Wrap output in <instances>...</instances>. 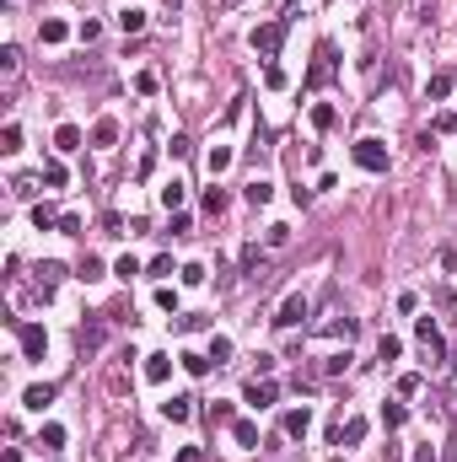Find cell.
Here are the masks:
<instances>
[{"instance_id":"obj_1","label":"cell","mask_w":457,"mask_h":462,"mask_svg":"<svg viewBox=\"0 0 457 462\" xmlns=\"http://www.w3.org/2000/svg\"><path fill=\"white\" fill-rule=\"evenodd\" d=\"M285 27H291V22L280 17V22H264V27H253V49H258V54H264V60H274V54H280V43H285Z\"/></svg>"},{"instance_id":"obj_2","label":"cell","mask_w":457,"mask_h":462,"mask_svg":"<svg viewBox=\"0 0 457 462\" xmlns=\"http://www.w3.org/2000/svg\"><path fill=\"white\" fill-rule=\"evenodd\" d=\"M355 167H366V172H388V145H382V140H355Z\"/></svg>"},{"instance_id":"obj_3","label":"cell","mask_w":457,"mask_h":462,"mask_svg":"<svg viewBox=\"0 0 457 462\" xmlns=\"http://www.w3.org/2000/svg\"><path fill=\"white\" fill-rule=\"evenodd\" d=\"M60 280H65L60 263H38V269H33V290H38V302H49V296L60 290Z\"/></svg>"},{"instance_id":"obj_4","label":"cell","mask_w":457,"mask_h":462,"mask_svg":"<svg viewBox=\"0 0 457 462\" xmlns=\"http://www.w3.org/2000/svg\"><path fill=\"white\" fill-rule=\"evenodd\" d=\"M307 312H312V302L301 296V290H296V296H285V306L274 312V328H296V322L307 317Z\"/></svg>"},{"instance_id":"obj_5","label":"cell","mask_w":457,"mask_h":462,"mask_svg":"<svg viewBox=\"0 0 457 462\" xmlns=\"http://www.w3.org/2000/svg\"><path fill=\"white\" fill-rule=\"evenodd\" d=\"M415 333H419V344L436 355V361H447V339H441V328H436V317H419L415 322Z\"/></svg>"},{"instance_id":"obj_6","label":"cell","mask_w":457,"mask_h":462,"mask_svg":"<svg viewBox=\"0 0 457 462\" xmlns=\"http://www.w3.org/2000/svg\"><path fill=\"white\" fill-rule=\"evenodd\" d=\"M274 393H280V387H274L269 377H264V382L253 377V382L242 387V403H248V409H269V403H274Z\"/></svg>"},{"instance_id":"obj_7","label":"cell","mask_w":457,"mask_h":462,"mask_svg":"<svg viewBox=\"0 0 457 462\" xmlns=\"http://www.w3.org/2000/svg\"><path fill=\"white\" fill-rule=\"evenodd\" d=\"M333 76V43H317V65L307 70V86H323Z\"/></svg>"},{"instance_id":"obj_8","label":"cell","mask_w":457,"mask_h":462,"mask_svg":"<svg viewBox=\"0 0 457 462\" xmlns=\"http://www.w3.org/2000/svg\"><path fill=\"white\" fill-rule=\"evenodd\" d=\"M103 339H108V322H103V317L81 322V349H86V355H97V349H103Z\"/></svg>"},{"instance_id":"obj_9","label":"cell","mask_w":457,"mask_h":462,"mask_svg":"<svg viewBox=\"0 0 457 462\" xmlns=\"http://www.w3.org/2000/svg\"><path fill=\"white\" fill-rule=\"evenodd\" d=\"M43 328H33V322H22V355H27V361H43Z\"/></svg>"},{"instance_id":"obj_10","label":"cell","mask_w":457,"mask_h":462,"mask_svg":"<svg viewBox=\"0 0 457 462\" xmlns=\"http://www.w3.org/2000/svg\"><path fill=\"white\" fill-rule=\"evenodd\" d=\"M242 199H248V204H253V210H264V204H269V199H274V183H264V178H253V183H248V188H242Z\"/></svg>"},{"instance_id":"obj_11","label":"cell","mask_w":457,"mask_h":462,"mask_svg":"<svg viewBox=\"0 0 457 462\" xmlns=\"http://www.w3.org/2000/svg\"><path fill=\"white\" fill-rule=\"evenodd\" d=\"M81 124H60V129H54V145H60V151H81Z\"/></svg>"},{"instance_id":"obj_12","label":"cell","mask_w":457,"mask_h":462,"mask_svg":"<svg viewBox=\"0 0 457 462\" xmlns=\"http://www.w3.org/2000/svg\"><path fill=\"white\" fill-rule=\"evenodd\" d=\"M162 414H167L172 424H183L188 414H194V398H183V393H178V398H167V403H162Z\"/></svg>"},{"instance_id":"obj_13","label":"cell","mask_w":457,"mask_h":462,"mask_svg":"<svg viewBox=\"0 0 457 462\" xmlns=\"http://www.w3.org/2000/svg\"><path fill=\"white\" fill-rule=\"evenodd\" d=\"M307 430H312V414H307V409H291V414H285V436H291V441H301Z\"/></svg>"},{"instance_id":"obj_14","label":"cell","mask_w":457,"mask_h":462,"mask_svg":"<svg viewBox=\"0 0 457 462\" xmlns=\"http://www.w3.org/2000/svg\"><path fill=\"white\" fill-rule=\"evenodd\" d=\"M167 377H172V361H167V355H146V382L162 387Z\"/></svg>"},{"instance_id":"obj_15","label":"cell","mask_w":457,"mask_h":462,"mask_svg":"<svg viewBox=\"0 0 457 462\" xmlns=\"http://www.w3.org/2000/svg\"><path fill=\"white\" fill-rule=\"evenodd\" d=\"M119 27H124L129 38H135V33H146V11H140V6H124V11H119Z\"/></svg>"},{"instance_id":"obj_16","label":"cell","mask_w":457,"mask_h":462,"mask_svg":"<svg viewBox=\"0 0 457 462\" xmlns=\"http://www.w3.org/2000/svg\"><path fill=\"white\" fill-rule=\"evenodd\" d=\"M38 38H43V43H65V38H70V27H65L60 17H43V27H38Z\"/></svg>"},{"instance_id":"obj_17","label":"cell","mask_w":457,"mask_h":462,"mask_svg":"<svg viewBox=\"0 0 457 462\" xmlns=\"http://www.w3.org/2000/svg\"><path fill=\"white\" fill-rule=\"evenodd\" d=\"M333 441H344V446L366 441V420H350V424H339V430H333Z\"/></svg>"},{"instance_id":"obj_18","label":"cell","mask_w":457,"mask_h":462,"mask_svg":"<svg viewBox=\"0 0 457 462\" xmlns=\"http://www.w3.org/2000/svg\"><path fill=\"white\" fill-rule=\"evenodd\" d=\"M323 333H329V339H344V344H350L355 333H360V322H355V317H339V322H329Z\"/></svg>"},{"instance_id":"obj_19","label":"cell","mask_w":457,"mask_h":462,"mask_svg":"<svg viewBox=\"0 0 457 462\" xmlns=\"http://www.w3.org/2000/svg\"><path fill=\"white\" fill-rule=\"evenodd\" d=\"M22 403H27V409H43V403H54V387H49V382L27 387V393H22Z\"/></svg>"},{"instance_id":"obj_20","label":"cell","mask_w":457,"mask_h":462,"mask_svg":"<svg viewBox=\"0 0 457 462\" xmlns=\"http://www.w3.org/2000/svg\"><path fill=\"white\" fill-rule=\"evenodd\" d=\"M231 436H237V446H258V424L253 420H231Z\"/></svg>"},{"instance_id":"obj_21","label":"cell","mask_w":457,"mask_h":462,"mask_svg":"<svg viewBox=\"0 0 457 462\" xmlns=\"http://www.w3.org/2000/svg\"><path fill=\"white\" fill-rule=\"evenodd\" d=\"M0 70H6V81L22 70V49H17V43H6V49H0Z\"/></svg>"},{"instance_id":"obj_22","label":"cell","mask_w":457,"mask_h":462,"mask_svg":"<svg viewBox=\"0 0 457 462\" xmlns=\"http://www.w3.org/2000/svg\"><path fill=\"white\" fill-rule=\"evenodd\" d=\"M92 140H97V145H113V140H119V124H113V119H97V124H92Z\"/></svg>"},{"instance_id":"obj_23","label":"cell","mask_w":457,"mask_h":462,"mask_svg":"<svg viewBox=\"0 0 457 462\" xmlns=\"http://www.w3.org/2000/svg\"><path fill=\"white\" fill-rule=\"evenodd\" d=\"M0 151H6V156L22 151V124H6V129H0Z\"/></svg>"},{"instance_id":"obj_24","label":"cell","mask_w":457,"mask_h":462,"mask_svg":"<svg viewBox=\"0 0 457 462\" xmlns=\"http://www.w3.org/2000/svg\"><path fill=\"white\" fill-rule=\"evenodd\" d=\"M404 420H409V409H404V403H382V424H388V430H398Z\"/></svg>"},{"instance_id":"obj_25","label":"cell","mask_w":457,"mask_h":462,"mask_svg":"<svg viewBox=\"0 0 457 462\" xmlns=\"http://www.w3.org/2000/svg\"><path fill=\"white\" fill-rule=\"evenodd\" d=\"M205 167H210V178H215V172H226V167H231V151H226V145H215V151L205 156Z\"/></svg>"},{"instance_id":"obj_26","label":"cell","mask_w":457,"mask_h":462,"mask_svg":"<svg viewBox=\"0 0 457 462\" xmlns=\"http://www.w3.org/2000/svg\"><path fill=\"white\" fill-rule=\"evenodd\" d=\"M38 446H49V452L65 446V424H43V430H38Z\"/></svg>"},{"instance_id":"obj_27","label":"cell","mask_w":457,"mask_h":462,"mask_svg":"<svg viewBox=\"0 0 457 462\" xmlns=\"http://www.w3.org/2000/svg\"><path fill=\"white\" fill-rule=\"evenodd\" d=\"M376 355H382V361H398V355H404V344H398L393 333H382V339H376Z\"/></svg>"},{"instance_id":"obj_28","label":"cell","mask_w":457,"mask_h":462,"mask_svg":"<svg viewBox=\"0 0 457 462\" xmlns=\"http://www.w3.org/2000/svg\"><path fill=\"white\" fill-rule=\"evenodd\" d=\"M317 371H323V377H339V371H350V349H344V355H329V361L317 365Z\"/></svg>"},{"instance_id":"obj_29","label":"cell","mask_w":457,"mask_h":462,"mask_svg":"<svg viewBox=\"0 0 457 462\" xmlns=\"http://www.w3.org/2000/svg\"><path fill=\"white\" fill-rule=\"evenodd\" d=\"M210 361L226 365V361H231V339H221V333H215V339H210Z\"/></svg>"},{"instance_id":"obj_30","label":"cell","mask_w":457,"mask_h":462,"mask_svg":"<svg viewBox=\"0 0 457 462\" xmlns=\"http://www.w3.org/2000/svg\"><path fill=\"white\" fill-rule=\"evenodd\" d=\"M441 97H452V76H447V70L431 76V102H441Z\"/></svg>"},{"instance_id":"obj_31","label":"cell","mask_w":457,"mask_h":462,"mask_svg":"<svg viewBox=\"0 0 457 462\" xmlns=\"http://www.w3.org/2000/svg\"><path fill=\"white\" fill-rule=\"evenodd\" d=\"M333 119H339V113H333L329 102H317V108H312V124H317V129H333Z\"/></svg>"},{"instance_id":"obj_32","label":"cell","mask_w":457,"mask_h":462,"mask_svg":"<svg viewBox=\"0 0 457 462\" xmlns=\"http://www.w3.org/2000/svg\"><path fill=\"white\" fill-rule=\"evenodd\" d=\"M65 178H70V172H65L60 161H49V167H43V183H49V188H65Z\"/></svg>"},{"instance_id":"obj_33","label":"cell","mask_w":457,"mask_h":462,"mask_svg":"<svg viewBox=\"0 0 457 462\" xmlns=\"http://www.w3.org/2000/svg\"><path fill=\"white\" fill-rule=\"evenodd\" d=\"M162 204H167V210H178V204H183V183H178V178L162 188Z\"/></svg>"},{"instance_id":"obj_34","label":"cell","mask_w":457,"mask_h":462,"mask_svg":"<svg viewBox=\"0 0 457 462\" xmlns=\"http://www.w3.org/2000/svg\"><path fill=\"white\" fill-rule=\"evenodd\" d=\"M183 371H188V377H205V371H210V355H183Z\"/></svg>"},{"instance_id":"obj_35","label":"cell","mask_w":457,"mask_h":462,"mask_svg":"<svg viewBox=\"0 0 457 462\" xmlns=\"http://www.w3.org/2000/svg\"><path fill=\"white\" fill-rule=\"evenodd\" d=\"M205 210H210V215H221V210H226V194H221V188H205Z\"/></svg>"},{"instance_id":"obj_36","label":"cell","mask_w":457,"mask_h":462,"mask_svg":"<svg viewBox=\"0 0 457 462\" xmlns=\"http://www.w3.org/2000/svg\"><path fill=\"white\" fill-rule=\"evenodd\" d=\"M264 242H269V247H285V242H291V226H269V231H264Z\"/></svg>"},{"instance_id":"obj_37","label":"cell","mask_w":457,"mask_h":462,"mask_svg":"<svg viewBox=\"0 0 457 462\" xmlns=\"http://www.w3.org/2000/svg\"><path fill=\"white\" fill-rule=\"evenodd\" d=\"M113 274H119V280H135V274H140V263H135V258H119V263H113Z\"/></svg>"},{"instance_id":"obj_38","label":"cell","mask_w":457,"mask_h":462,"mask_svg":"<svg viewBox=\"0 0 457 462\" xmlns=\"http://www.w3.org/2000/svg\"><path fill=\"white\" fill-rule=\"evenodd\" d=\"M264 86H269V92H280V86H285V70H280V65H269V70H264Z\"/></svg>"},{"instance_id":"obj_39","label":"cell","mask_w":457,"mask_h":462,"mask_svg":"<svg viewBox=\"0 0 457 462\" xmlns=\"http://www.w3.org/2000/svg\"><path fill=\"white\" fill-rule=\"evenodd\" d=\"M135 92H140V97H151V92H156V76H151V70H140V76H135Z\"/></svg>"},{"instance_id":"obj_40","label":"cell","mask_w":457,"mask_h":462,"mask_svg":"<svg viewBox=\"0 0 457 462\" xmlns=\"http://www.w3.org/2000/svg\"><path fill=\"white\" fill-rule=\"evenodd\" d=\"M33 226H38V231H49V226H54V210H49V204H38V210H33Z\"/></svg>"},{"instance_id":"obj_41","label":"cell","mask_w":457,"mask_h":462,"mask_svg":"<svg viewBox=\"0 0 457 462\" xmlns=\"http://www.w3.org/2000/svg\"><path fill=\"white\" fill-rule=\"evenodd\" d=\"M156 306H162V312H178V290H167V285H162V290H156Z\"/></svg>"},{"instance_id":"obj_42","label":"cell","mask_w":457,"mask_h":462,"mask_svg":"<svg viewBox=\"0 0 457 462\" xmlns=\"http://www.w3.org/2000/svg\"><path fill=\"white\" fill-rule=\"evenodd\" d=\"M60 231L65 237H81V215H60Z\"/></svg>"},{"instance_id":"obj_43","label":"cell","mask_w":457,"mask_h":462,"mask_svg":"<svg viewBox=\"0 0 457 462\" xmlns=\"http://www.w3.org/2000/svg\"><path fill=\"white\" fill-rule=\"evenodd\" d=\"M178 274H183V285H199V280H205V269H199V263H183Z\"/></svg>"},{"instance_id":"obj_44","label":"cell","mask_w":457,"mask_h":462,"mask_svg":"<svg viewBox=\"0 0 457 462\" xmlns=\"http://www.w3.org/2000/svg\"><path fill=\"white\" fill-rule=\"evenodd\" d=\"M457 129V113H436V135H452Z\"/></svg>"},{"instance_id":"obj_45","label":"cell","mask_w":457,"mask_h":462,"mask_svg":"<svg viewBox=\"0 0 457 462\" xmlns=\"http://www.w3.org/2000/svg\"><path fill=\"white\" fill-rule=\"evenodd\" d=\"M409 462H436V446H431V441H425V446H415V457H409Z\"/></svg>"},{"instance_id":"obj_46","label":"cell","mask_w":457,"mask_h":462,"mask_svg":"<svg viewBox=\"0 0 457 462\" xmlns=\"http://www.w3.org/2000/svg\"><path fill=\"white\" fill-rule=\"evenodd\" d=\"M172 462H205V457H199V446H183V452H178Z\"/></svg>"},{"instance_id":"obj_47","label":"cell","mask_w":457,"mask_h":462,"mask_svg":"<svg viewBox=\"0 0 457 462\" xmlns=\"http://www.w3.org/2000/svg\"><path fill=\"white\" fill-rule=\"evenodd\" d=\"M441 462H457V436L447 441V457H441Z\"/></svg>"},{"instance_id":"obj_48","label":"cell","mask_w":457,"mask_h":462,"mask_svg":"<svg viewBox=\"0 0 457 462\" xmlns=\"http://www.w3.org/2000/svg\"><path fill=\"white\" fill-rule=\"evenodd\" d=\"M333 462H344V457H333Z\"/></svg>"}]
</instances>
